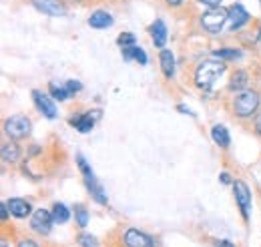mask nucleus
I'll list each match as a JSON object with an SVG mask.
<instances>
[{
	"mask_svg": "<svg viewBox=\"0 0 261 247\" xmlns=\"http://www.w3.org/2000/svg\"><path fill=\"white\" fill-rule=\"evenodd\" d=\"M225 68L227 66L223 61H203L195 68V85L201 91L213 89V85L223 77Z\"/></svg>",
	"mask_w": 261,
	"mask_h": 247,
	"instance_id": "nucleus-1",
	"label": "nucleus"
},
{
	"mask_svg": "<svg viewBox=\"0 0 261 247\" xmlns=\"http://www.w3.org/2000/svg\"><path fill=\"white\" fill-rule=\"evenodd\" d=\"M259 103H261V98L257 91L245 89V91L235 94V98H233V113H235V117H239V119H249V117L257 115Z\"/></svg>",
	"mask_w": 261,
	"mask_h": 247,
	"instance_id": "nucleus-2",
	"label": "nucleus"
},
{
	"mask_svg": "<svg viewBox=\"0 0 261 247\" xmlns=\"http://www.w3.org/2000/svg\"><path fill=\"white\" fill-rule=\"evenodd\" d=\"M201 29L209 34H219L221 29L227 24V8L223 6H215V8H207L201 18H199Z\"/></svg>",
	"mask_w": 261,
	"mask_h": 247,
	"instance_id": "nucleus-3",
	"label": "nucleus"
},
{
	"mask_svg": "<svg viewBox=\"0 0 261 247\" xmlns=\"http://www.w3.org/2000/svg\"><path fill=\"white\" fill-rule=\"evenodd\" d=\"M31 119L24 117V115H12L4 121V133L6 137H10L12 141H20V139H27L31 135Z\"/></svg>",
	"mask_w": 261,
	"mask_h": 247,
	"instance_id": "nucleus-4",
	"label": "nucleus"
},
{
	"mask_svg": "<svg viewBox=\"0 0 261 247\" xmlns=\"http://www.w3.org/2000/svg\"><path fill=\"white\" fill-rule=\"evenodd\" d=\"M249 20H251V14L247 12V8L241 2H233L227 8V27L231 32L241 31Z\"/></svg>",
	"mask_w": 261,
	"mask_h": 247,
	"instance_id": "nucleus-5",
	"label": "nucleus"
},
{
	"mask_svg": "<svg viewBox=\"0 0 261 247\" xmlns=\"http://www.w3.org/2000/svg\"><path fill=\"white\" fill-rule=\"evenodd\" d=\"M233 195H235V201L239 205L241 215L247 221L249 219V209H251V189H249V185L245 181L235 179L233 181Z\"/></svg>",
	"mask_w": 261,
	"mask_h": 247,
	"instance_id": "nucleus-6",
	"label": "nucleus"
},
{
	"mask_svg": "<svg viewBox=\"0 0 261 247\" xmlns=\"http://www.w3.org/2000/svg\"><path fill=\"white\" fill-rule=\"evenodd\" d=\"M53 225H55V217H53V211L48 209H36L31 217V229L36 231L38 235H48Z\"/></svg>",
	"mask_w": 261,
	"mask_h": 247,
	"instance_id": "nucleus-7",
	"label": "nucleus"
},
{
	"mask_svg": "<svg viewBox=\"0 0 261 247\" xmlns=\"http://www.w3.org/2000/svg\"><path fill=\"white\" fill-rule=\"evenodd\" d=\"M98 119H100V111L95 109V111H87V113H81V115L72 117L68 123H70V127H74L79 133H91Z\"/></svg>",
	"mask_w": 261,
	"mask_h": 247,
	"instance_id": "nucleus-8",
	"label": "nucleus"
},
{
	"mask_svg": "<svg viewBox=\"0 0 261 247\" xmlns=\"http://www.w3.org/2000/svg\"><path fill=\"white\" fill-rule=\"evenodd\" d=\"M31 2H33V6L38 12H42L46 16L59 18V16L66 14V6L63 0H31Z\"/></svg>",
	"mask_w": 261,
	"mask_h": 247,
	"instance_id": "nucleus-9",
	"label": "nucleus"
},
{
	"mask_svg": "<svg viewBox=\"0 0 261 247\" xmlns=\"http://www.w3.org/2000/svg\"><path fill=\"white\" fill-rule=\"evenodd\" d=\"M33 101H34V105H36V109H38L48 121H55V119L59 117L57 107H55V103H53V96L44 94L42 91H33Z\"/></svg>",
	"mask_w": 261,
	"mask_h": 247,
	"instance_id": "nucleus-10",
	"label": "nucleus"
},
{
	"mask_svg": "<svg viewBox=\"0 0 261 247\" xmlns=\"http://www.w3.org/2000/svg\"><path fill=\"white\" fill-rule=\"evenodd\" d=\"M123 239H125L127 247H155V241L147 233H143L139 229H127Z\"/></svg>",
	"mask_w": 261,
	"mask_h": 247,
	"instance_id": "nucleus-11",
	"label": "nucleus"
},
{
	"mask_svg": "<svg viewBox=\"0 0 261 247\" xmlns=\"http://www.w3.org/2000/svg\"><path fill=\"white\" fill-rule=\"evenodd\" d=\"M6 203H8V209H10V215L18 217V219H24V217H29L33 213L31 201H27L22 197H10Z\"/></svg>",
	"mask_w": 261,
	"mask_h": 247,
	"instance_id": "nucleus-12",
	"label": "nucleus"
},
{
	"mask_svg": "<svg viewBox=\"0 0 261 247\" xmlns=\"http://www.w3.org/2000/svg\"><path fill=\"white\" fill-rule=\"evenodd\" d=\"M87 22H89L91 29L102 31V29H111V27L115 24V18H113V14L107 12V10H95V12H91V16H89Z\"/></svg>",
	"mask_w": 261,
	"mask_h": 247,
	"instance_id": "nucleus-13",
	"label": "nucleus"
},
{
	"mask_svg": "<svg viewBox=\"0 0 261 247\" xmlns=\"http://www.w3.org/2000/svg\"><path fill=\"white\" fill-rule=\"evenodd\" d=\"M151 40H153V44L157 46V48H165V44H167V38H169V31H167V24H165L161 18H157L153 24H151Z\"/></svg>",
	"mask_w": 261,
	"mask_h": 247,
	"instance_id": "nucleus-14",
	"label": "nucleus"
},
{
	"mask_svg": "<svg viewBox=\"0 0 261 247\" xmlns=\"http://www.w3.org/2000/svg\"><path fill=\"white\" fill-rule=\"evenodd\" d=\"M85 185H87L89 193H91V197L97 201L98 205H107V203H109V197H107L105 189H102V185L97 181L95 175H93V177H85Z\"/></svg>",
	"mask_w": 261,
	"mask_h": 247,
	"instance_id": "nucleus-15",
	"label": "nucleus"
},
{
	"mask_svg": "<svg viewBox=\"0 0 261 247\" xmlns=\"http://www.w3.org/2000/svg\"><path fill=\"white\" fill-rule=\"evenodd\" d=\"M159 62H161V70H163L165 79H173L175 77V57H173V53L171 51H167V48H161V53H159Z\"/></svg>",
	"mask_w": 261,
	"mask_h": 247,
	"instance_id": "nucleus-16",
	"label": "nucleus"
},
{
	"mask_svg": "<svg viewBox=\"0 0 261 247\" xmlns=\"http://www.w3.org/2000/svg\"><path fill=\"white\" fill-rule=\"evenodd\" d=\"M0 155H2V161L4 163H18V159H20V147L14 143V141H6V143H2V147H0Z\"/></svg>",
	"mask_w": 261,
	"mask_h": 247,
	"instance_id": "nucleus-17",
	"label": "nucleus"
},
{
	"mask_svg": "<svg viewBox=\"0 0 261 247\" xmlns=\"http://www.w3.org/2000/svg\"><path fill=\"white\" fill-rule=\"evenodd\" d=\"M247 83H249V75L247 70H235L231 75V81H229V91L233 93H241L247 89Z\"/></svg>",
	"mask_w": 261,
	"mask_h": 247,
	"instance_id": "nucleus-18",
	"label": "nucleus"
},
{
	"mask_svg": "<svg viewBox=\"0 0 261 247\" xmlns=\"http://www.w3.org/2000/svg\"><path fill=\"white\" fill-rule=\"evenodd\" d=\"M211 139L215 145H219L221 149H227L231 145V137H229V131L223 125H213L211 127Z\"/></svg>",
	"mask_w": 261,
	"mask_h": 247,
	"instance_id": "nucleus-19",
	"label": "nucleus"
},
{
	"mask_svg": "<svg viewBox=\"0 0 261 247\" xmlns=\"http://www.w3.org/2000/svg\"><path fill=\"white\" fill-rule=\"evenodd\" d=\"M123 57H125V61H137L139 64H147V62H149L147 53H145L141 46H137V44L123 48Z\"/></svg>",
	"mask_w": 261,
	"mask_h": 247,
	"instance_id": "nucleus-20",
	"label": "nucleus"
},
{
	"mask_svg": "<svg viewBox=\"0 0 261 247\" xmlns=\"http://www.w3.org/2000/svg\"><path fill=\"white\" fill-rule=\"evenodd\" d=\"M48 93H50L53 98H57V101H66V98L72 96L70 91L66 89V85H59V83H55V81L48 83Z\"/></svg>",
	"mask_w": 261,
	"mask_h": 247,
	"instance_id": "nucleus-21",
	"label": "nucleus"
},
{
	"mask_svg": "<svg viewBox=\"0 0 261 247\" xmlns=\"http://www.w3.org/2000/svg\"><path fill=\"white\" fill-rule=\"evenodd\" d=\"M53 217H55V223L63 225L70 219V209L66 207L65 203H55L53 205Z\"/></svg>",
	"mask_w": 261,
	"mask_h": 247,
	"instance_id": "nucleus-22",
	"label": "nucleus"
},
{
	"mask_svg": "<svg viewBox=\"0 0 261 247\" xmlns=\"http://www.w3.org/2000/svg\"><path fill=\"white\" fill-rule=\"evenodd\" d=\"M213 57H217L219 61H237L243 57V53L239 48H217L213 51Z\"/></svg>",
	"mask_w": 261,
	"mask_h": 247,
	"instance_id": "nucleus-23",
	"label": "nucleus"
},
{
	"mask_svg": "<svg viewBox=\"0 0 261 247\" xmlns=\"http://www.w3.org/2000/svg\"><path fill=\"white\" fill-rule=\"evenodd\" d=\"M74 219L79 227H87L89 225V211L85 209V205H74Z\"/></svg>",
	"mask_w": 261,
	"mask_h": 247,
	"instance_id": "nucleus-24",
	"label": "nucleus"
},
{
	"mask_svg": "<svg viewBox=\"0 0 261 247\" xmlns=\"http://www.w3.org/2000/svg\"><path fill=\"white\" fill-rule=\"evenodd\" d=\"M117 44L121 48H127V46H135L137 44V36L133 32H121L119 38H117Z\"/></svg>",
	"mask_w": 261,
	"mask_h": 247,
	"instance_id": "nucleus-25",
	"label": "nucleus"
},
{
	"mask_svg": "<svg viewBox=\"0 0 261 247\" xmlns=\"http://www.w3.org/2000/svg\"><path fill=\"white\" fill-rule=\"evenodd\" d=\"M76 167H79V171L83 173V177H93V175H95L93 169H91V165L87 163V159L81 153H76Z\"/></svg>",
	"mask_w": 261,
	"mask_h": 247,
	"instance_id": "nucleus-26",
	"label": "nucleus"
},
{
	"mask_svg": "<svg viewBox=\"0 0 261 247\" xmlns=\"http://www.w3.org/2000/svg\"><path fill=\"white\" fill-rule=\"evenodd\" d=\"M79 245L81 247H98V241L95 235H89V233H81L79 235Z\"/></svg>",
	"mask_w": 261,
	"mask_h": 247,
	"instance_id": "nucleus-27",
	"label": "nucleus"
},
{
	"mask_svg": "<svg viewBox=\"0 0 261 247\" xmlns=\"http://www.w3.org/2000/svg\"><path fill=\"white\" fill-rule=\"evenodd\" d=\"M65 85H66V89L70 91V94H76L79 91H83V85H81L79 81H66Z\"/></svg>",
	"mask_w": 261,
	"mask_h": 247,
	"instance_id": "nucleus-28",
	"label": "nucleus"
},
{
	"mask_svg": "<svg viewBox=\"0 0 261 247\" xmlns=\"http://www.w3.org/2000/svg\"><path fill=\"white\" fill-rule=\"evenodd\" d=\"M201 6H205V8H215V6H221V2L223 0H197Z\"/></svg>",
	"mask_w": 261,
	"mask_h": 247,
	"instance_id": "nucleus-29",
	"label": "nucleus"
},
{
	"mask_svg": "<svg viewBox=\"0 0 261 247\" xmlns=\"http://www.w3.org/2000/svg\"><path fill=\"white\" fill-rule=\"evenodd\" d=\"M8 213H10L8 203H2V205H0V217H2V221H6V219H8Z\"/></svg>",
	"mask_w": 261,
	"mask_h": 247,
	"instance_id": "nucleus-30",
	"label": "nucleus"
},
{
	"mask_svg": "<svg viewBox=\"0 0 261 247\" xmlns=\"http://www.w3.org/2000/svg\"><path fill=\"white\" fill-rule=\"evenodd\" d=\"M165 4H167V6H171V8H179V6H183V4H185V0H165Z\"/></svg>",
	"mask_w": 261,
	"mask_h": 247,
	"instance_id": "nucleus-31",
	"label": "nucleus"
},
{
	"mask_svg": "<svg viewBox=\"0 0 261 247\" xmlns=\"http://www.w3.org/2000/svg\"><path fill=\"white\" fill-rule=\"evenodd\" d=\"M177 111H181L183 115H191V117H195V113H193L189 107H185V105H177Z\"/></svg>",
	"mask_w": 261,
	"mask_h": 247,
	"instance_id": "nucleus-32",
	"label": "nucleus"
},
{
	"mask_svg": "<svg viewBox=\"0 0 261 247\" xmlns=\"http://www.w3.org/2000/svg\"><path fill=\"white\" fill-rule=\"evenodd\" d=\"M215 247H235L231 241H227V239H219V241H215Z\"/></svg>",
	"mask_w": 261,
	"mask_h": 247,
	"instance_id": "nucleus-33",
	"label": "nucleus"
},
{
	"mask_svg": "<svg viewBox=\"0 0 261 247\" xmlns=\"http://www.w3.org/2000/svg\"><path fill=\"white\" fill-rule=\"evenodd\" d=\"M18 247H38V245L34 243L33 239H22V241L18 243Z\"/></svg>",
	"mask_w": 261,
	"mask_h": 247,
	"instance_id": "nucleus-34",
	"label": "nucleus"
},
{
	"mask_svg": "<svg viewBox=\"0 0 261 247\" xmlns=\"http://www.w3.org/2000/svg\"><path fill=\"white\" fill-rule=\"evenodd\" d=\"M255 131H257V135H261V111L255 115Z\"/></svg>",
	"mask_w": 261,
	"mask_h": 247,
	"instance_id": "nucleus-35",
	"label": "nucleus"
},
{
	"mask_svg": "<svg viewBox=\"0 0 261 247\" xmlns=\"http://www.w3.org/2000/svg\"><path fill=\"white\" fill-rule=\"evenodd\" d=\"M219 177H221V183H225V185H227V183H233V181H231V175H229V173H225V171H223Z\"/></svg>",
	"mask_w": 261,
	"mask_h": 247,
	"instance_id": "nucleus-36",
	"label": "nucleus"
},
{
	"mask_svg": "<svg viewBox=\"0 0 261 247\" xmlns=\"http://www.w3.org/2000/svg\"><path fill=\"white\" fill-rule=\"evenodd\" d=\"M0 247H8V243H6L4 239H2V241H0Z\"/></svg>",
	"mask_w": 261,
	"mask_h": 247,
	"instance_id": "nucleus-37",
	"label": "nucleus"
},
{
	"mask_svg": "<svg viewBox=\"0 0 261 247\" xmlns=\"http://www.w3.org/2000/svg\"><path fill=\"white\" fill-rule=\"evenodd\" d=\"M257 32H259V36H261V27H259V31H257Z\"/></svg>",
	"mask_w": 261,
	"mask_h": 247,
	"instance_id": "nucleus-38",
	"label": "nucleus"
},
{
	"mask_svg": "<svg viewBox=\"0 0 261 247\" xmlns=\"http://www.w3.org/2000/svg\"><path fill=\"white\" fill-rule=\"evenodd\" d=\"M259 6H261V0H259Z\"/></svg>",
	"mask_w": 261,
	"mask_h": 247,
	"instance_id": "nucleus-39",
	"label": "nucleus"
}]
</instances>
